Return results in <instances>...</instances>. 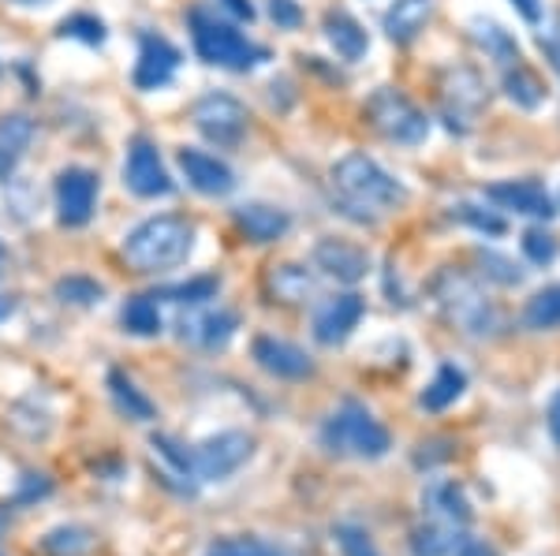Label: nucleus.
<instances>
[{
    "instance_id": "nucleus-1",
    "label": "nucleus",
    "mask_w": 560,
    "mask_h": 556,
    "mask_svg": "<svg viewBox=\"0 0 560 556\" xmlns=\"http://www.w3.org/2000/svg\"><path fill=\"white\" fill-rule=\"evenodd\" d=\"M329 184L340 210L363 224L385 217V213L400 210L408 202V187L388 173V168L377 165L370 154H359V150L355 154H345L332 165Z\"/></svg>"
},
{
    "instance_id": "nucleus-2",
    "label": "nucleus",
    "mask_w": 560,
    "mask_h": 556,
    "mask_svg": "<svg viewBox=\"0 0 560 556\" xmlns=\"http://www.w3.org/2000/svg\"><path fill=\"white\" fill-rule=\"evenodd\" d=\"M195 250V224L176 213H161L150 217L124 236V262L135 273H168V269L184 265Z\"/></svg>"
},
{
    "instance_id": "nucleus-3",
    "label": "nucleus",
    "mask_w": 560,
    "mask_h": 556,
    "mask_svg": "<svg viewBox=\"0 0 560 556\" xmlns=\"http://www.w3.org/2000/svg\"><path fill=\"white\" fill-rule=\"evenodd\" d=\"M322 445L332 456H348V460H382L393 448L388 429L359 400H345L322 426Z\"/></svg>"
},
{
    "instance_id": "nucleus-4",
    "label": "nucleus",
    "mask_w": 560,
    "mask_h": 556,
    "mask_svg": "<svg viewBox=\"0 0 560 556\" xmlns=\"http://www.w3.org/2000/svg\"><path fill=\"white\" fill-rule=\"evenodd\" d=\"M191 38L195 52L213 68H229V71H250L269 60V49L258 42H250L247 34H240L232 23L217 20L206 8L191 12Z\"/></svg>"
},
{
    "instance_id": "nucleus-5",
    "label": "nucleus",
    "mask_w": 560,
    "mask_h": 556,
    "mask_svg": "<svg viewBox=\"0 0 560 556\" xmlns=\"http://www.w3.org/2000/svg\"><path fill=\"white\" fill-rule=\"evenodd\" d=\"M363 116L370 128L382 134L385 142H393V146H419L430 134L427 113H422L408 94H400V90H393V86L374 90Z\"/></svg>"
},
{
    "instance_id": "nucleus-6",
    "label": "nucleus",
    "mask_w": 560,
    "mask_h": 556,
    "mask_svg": "<svg viewBox=\"0 0 560 556\" xmlns=\"http://www.w3.org/2000/svg\"><path fill=\"white\" fill-rule=\"evenodd\" d=\"M433 295H438L441 310L448 314V321L459 326L471 336H490L501 321H497L493 303L486 299L482 288L471 281L467 273H456V269H445V273L433 281Z\"/></svg>"
},
{
    "instance_id": "nucleus-7",
    "label": "nucleus",
    "mask_w": 560,
    "mask_h": 556,
    "mask_svg": "<svg viewBox=\"0 0 560 556\" xmlns=\"http://www.w3.org/2000/svg\"><path fill=\"white\" fill-rule=\"evenodd\" d=\"M255 456V441L243 429H224L191 448V474L198 482H224Z\"/></svg>"
},
{
    "instance_id": "nucleus-8",
    "label": "nucleus",
    "mask_w": 560,
    "mask_h": 556,
    "mask_svg": "<svg viewBox=\"0 0 560 556\" xmlns=\"http://www.w3.org/2000/svg\"><path fill=\"white\" fill-rule=\"evenodd\" d=\"M195 128L213 142V146H240L247 139L250 116L243 109V102H236L232 94H206L195 105Z\"/></svg>"
},
{
    "instance_id": "nucleus-9",
    "label": "nucleus",
    "mask_w": 560,
    "mask_h": 556,
    "mask_svg": "<svg viewBox=\"0 0 560 556\" xmlns=\"http://www.w3.org/2000/svg\"><path fill=\"white\" fill-rule=\"evenodd\" d=\"M124 184H128L131 194L139 199H165L173 194V176L161 165V154L150 139H135L128 146V161H124Z\"/></svg>"
},
{
    "instance_id": "nucleus-10",
    "label": "nucleus",
    "mask_w": 560,
    "mask_h": 556,
    "mask_svg": "<svg viewBox=\"0 0 560 556\" xmlns=\"http://www.w3.org/2000/svg\"><path fill=\"white\" fill-rule=\"evenodd\" d=\"M97 205V176L90 168H65L57 176V217L68 228H83Z\"/></svg>"
},
{
    "instance_id": "nucleus-11",
    "label": "nucleus",
    "mask_w": 560,
    "mask_h": 556,
    "mask_svg": "<svg viewBox=\"0 0 560 556\" xmlns=\"http://www.w3.org/2000/svg\"><path fill=\"white\" fill-rule=\"evenodd\" d=\"M366 314V303L359 299V295H332V299H325L318 310H314V340L325 347H337L345 344V340L355 333L359 321H363Z\"/></svg>"
},
{
    "instance_id": "nucleus-12",
    "label": "nucleus",
    "mask_w": 560,
    "mask_h": 556,
    "mask_svg": "<svg viewBox=\"0 0 560 556\" xmlns=\"http://www.w3.org/2000/svg\"><path fill=\"white\" fill-rule=\"evenodd\" d=\"M486 199L509 213H520V217H535V221H549L553 217V194L538 184V179H504V184H493L486 191Z\"/></svg>"
},
{
    "instance_id": "nucleus-13",
    "label": "nucleus",
    "mask_w": 560,
    "mask_h": 556,
    "mask_svg": "<svg viewBox=\"0 0 560 556\" xmlns=\"http://www.w3.org/2000/svg\"><path fill=\"white\" fill-rule=\"evenodd\" d=\"M250 355L255 363L261 366L266 374H273L280 381H303L314 374V363L303 347L288 344V340H277V336H255L250 344Z\"/></svg>"
},
{
    "instance_id": "nucleus-14",
    "label": "nucleus",
    "mask_w": 560,
    "mask_h": 556,
    "mask_svg": "<svg viewBox=\"0 0 560 556\" xmlns=\"http://www.w3.org/2000/svg\"><path fill=\"white\" fill-rule=\"evenodd\" d=\"M179 68V49L165 42L161 34H142L139 38V64H135V86L139 90H161L173 83Z\"/></svg>"
},
{
    "instance_id": "nucleus-15",
    "label": "nucleus",
    "mask_w": 560,
    "mask_h": 556,
    "mask_svg": "<svg viewBox=\"0 0 560 556\" xmlns=\"http://www.w3.org/2000/svg\"><path fill=\"white\" fill-rule=\"evenodd\" d=\"M314 269L332 276L337 284H359L370 273V255L348 239H318L314 247Z\"/></svg>"
},
{
    "instance_id": "nucleus-16",
    "label": "nucleus",
    "mask_w": 560,
    "mask_h": 556,
    "mask_svg": "<svg viewBox=\"0 0 560 556\" xmlns=\"http://www.w3.org/2000/svg\"><path fill=\"white\" fill-rule=\"evenodd\" d=\"M415 556H497L493 545L464 531H445V527H422L411 537Z\"/></svg>"
},
{
    "instance_id": "nucleus-17",
    "label": "nucleus",
    "mask_w": 560,
    "mask_h": 556,
    "mask_svg": "<svg viewBox=\"0 0 560 556\" xmlns=\"http://www.w3.org/2000/svg\"><path fill=\"white\" fill-rule=\"evenodd\" d=\"M179 168H184L187 184L202 194H232L236 191V173H232L224 161H217L213 154H202V150H179Z\"/></svg>"
},
{
    "instance_id": "nucleus-18",
    "label": "nucleus",
    "mask_w": 560,
    "mask_h": 556,
    "mask_svg": "<svg viewBox=\"0 0 560 556\" xmlns=\"http://www.w3.org/2000/svg\"><path fill=\"white\" fill-rule=\"evenodd\" d=\"M232 217H236V228L250 239V244H273V239H280L288 228H292V217H288L284 210H277V205H266V202L240 205Z\"/></svg>"
},
{
    "instance_id": "nucleus-19",
    "label": "nucleus",
    "mask_w": 560,
    "mask_h": 556,
    "mask_svg": "<svg viewBox=\"0 0 560 556\" xmlns=\"http://www.w3.org/2000/svg\"><path fill=\"white\" fill-rule=\"evenodd\" d=\"M433 15V0H393L385 8V34L393 38L396 45H408L427 31Z\"/></svg>"
},
{
    "instance_id": "nucleus-20",
    "label": "nucleus",
    "mask_w": 560,
    "mask_h": 556,
    "mask_svg": "<svg viewBox=\"0 0 560 556\" xmlns=\"http://www.w3.org/2000/svg\"><path fill=\"white\" fill-rule=\"evenodd\" d=\"M325 38H329V45L337 49V57L348 60V64H355V60H363L370 52V34L363 31V23L348 12L325 15Z\"/></svg>"
},
{
    "instance_id": "nucleus-21",
    "label": "nucleus",
    "mask_w": 560,
    "mask_h": 556,
    "mask_svg": "<svg viewBox=\"0 0 560 556\" xmlns=\"http://www.w3.org/2000/svg\"><path fill=\"white\" fill-rule=\"evenodd\" d=\"M108 397H113L116 411H120L124 418H131V423H153V418H158L153 400L124 370H108Z\"/></svg>"
},
{
    "instance_id": "nucleus-22",
    "label": "nucleus",
    "mask_w": 560,
    "mask_h": 556,
    "mask_svg": "<svg viewBox=\"0 0 560 556\" xmlns=\"http://www.w3.org/2000/svg\"><path fill=\"white\" fill-rule=\"evenodd\" d=\"M464 389H467V374L459 370L456 363H441L438 366V374H433V381L422 389V397H419V403H422V411H445V407H453V403L464 397Z\"/></svg>"
},
{
    "instance_id": "nucleus-23",
    "label": "nucleus",
    "mask_w": 560,
    "mask_h": 556,
    "mask_svg": "<svg viewBox=\"0 0 560 556\" xmlns=\"http://www.w3.org/2000/svg\"><path fill=\"white\" fill-rule=\"evenodd\" d=\"M240 329V318L232 310H217V314H202L195 321H184V340L202 347H224Z\"/></svg>"
},
{
    "instance_id": "nucleus-24",
    "label": "nucleus",
    "mask_w": 560,
    "mask_h": 556,
    "mask_svg": "<svg viewBox=\"0 0 560 556\" xmlns=\"http://www.w3.org/2000/svg\"><path fill=\"white\" fill-rule=\"evenodd\" d=\"M471 34H475V42H478V49L486 52L490 60H497L501 68H516L523 64V52H520V42L512 38L504 26H497V23H475L471 26Z\"/></svg>"
},
{
    "instance_id": "nucleus-25",
    "label": "nucleus",
    "mask_w": 560,
    "mask_h": 556,
    "mask_svg": "<svg viewBox=\"0 0 560 556\" xmlns=\"http://www.w3.org/2000/svg\"><path fill=\"white\" fill-rule=\"evenodd\" d=\"M269 295L280 303H303L314 295V276L303 265H273L269 273Z\"/></svg>"
},
{
    "instance_id": "nucleus-26",
    "label": "nucleus",
    "mask_w": 560,
    "mask_h": 556,
    "mask_svg": "<svg viewBox=\"0 0 560 556\" xmlns=\"http://www.w3.org/2000/svg\"><path fill=\"white\" fill-rule=\"evenodd\" d=\"M504 94H509V102H516L520 109H538V105L546 102V86H541V79L527 64L504 68Z\"/></svg>"
},
{
    "instance_id": "nucleus-27",
    "label": "nucleus",
    "mask_w": 560,
    "mask_h": 556,
    "mask_svg": "<svg viewBox=\"0 0 560 556\" xmlns=\"http://www.w3.org/2000/svg\"><path fill=\"white\" fill-rule=\"evenodd\" d=\"M427 505L438 516H445L448 523H471V516H475L464 497V489H459L456 482H433L427 489Z\"/></svg>"
},
{
    "instance_id": "nucleus-28",
    "label": "nucleus",
    "mask_w": 560,
    "mask_h": 556,
    "mask_svg": "<svg viewBox=\"0 0 560 556\" xmlns=\"http://www.w3.org/2000/svg\"><path fill=\"white\" fill-rule=\"evenodd\" d=\"M120 321L131 336H158L161 333V310L153 303V295H135V299L124 303Z\"/></svg>"
},
{
    "instance_id": "nucleus-29",
    "label": "nucleus",
    "mask_w": 560,
    "mask_h": 556,
    "mask_svg": "<svg viewBox=\"0 0 560 556\" xmlns=\"http://www.w3.org/2000/svg\"><path fill=\"white\" fill-rule=\"evenodd\" d=\"M523 321L538 333H549V329H560V284L553 288H541L530 295L527 310H523Z\"/></svg>"
},
{
    "instance_id": "nucleus-30",
    "label": "nucleus",
    "mask_w": 560,
    "mask_h": 556,
    "mask_svg": "<svg viewBox=\"0 0 560 556\" xmlns=\"http://www.w3.org/2000/svg\"><path fill=\"white\" fill-rule=\"evenodd\" d=\"M202 556H288V553L277 549L273 542H261L255 534H232V537H217Z\"/></svg>"
},
{
    "instance_id": "nucleus-31",
    "label": "nucleus",
    "mask_w": 560,
    "mask_h": 556,
    "mask_svg": "<svg viewBox=\"0 0 560 556\" xmlns=\"http://www.w3.org/2000/svg\"><path fill=\"white\" fill-rule=\"evenodd\" d=\"M90 545H94V537L83 527H57V531L42 537L45 556H83Z\"/></svg>"
},
{
    "instance_id": "nucleus-32",
    "label": "nucleus",
    "mask_w": 560,
    "mask_h": 556,
    "mask_svg": "<svg viewBox=\"0 0 560 556\" xmlns=\"http://www.w3.org/2000/svg\"><path fill=\"white\" fill-rule=\"evenodd\" d=\"M60 303H71V307H94V303L105 299V288L90 276H60L57 288H52Z\"/></svg>"
},
{
    "instance_id": "nucleus-33",
    "label": "nucleus",
    "mask_w": 560,
    "mask_h": 556,
    "mask_svg": "<svg viewBox=\"0 0 560 556\" xmlns=\"http://www.w3.org/2000/svg\"><path fill=\"white\" fill-rule=\"evenodd\" d=\"M453 221L467 224V228H475V232H482V236H504V232H509L504 217H497L493 210H478V205H467V202L453 205Z\"/></svg>"
},
{
    "instance_id": "nucleus-34",
    "label": "nucleus",
    "mask_w": 560,
    "mask_h": 556,
    "mask_svg": "<svg viewBox=\"0 0 560 556\" xmlns=\"http://www.w3.org/2000/svg\"><path fill=\"white\" fill-rule=\"evenodd\" d=\"M221 292V281L217 276H195L187 284H173V288H161V299H173V303H206Z\"/></svg>"
},
{
    "instance_id": "nucleus-35",
    "label": "nucleus",
    "mask_w": 560,
    "mask_h": 556,
    "mask_svg": "<svg viewBox=\"0 0 560 556\" xmlns=\"http://www.w3.org/2000/svg\"><path fill=\"white\" fill-rule=\"evenodd\" d=\"M31 134H34V128L26 116H4V120H0V150L12 157H23Z\"/></svg>"
},
{
    "instance_id": "nucleus-36",
    "label": "nucleus",
    "mask_w": 560,
    "mask_h": 556,
    "mask_svg": "<svg viewBox=\"0 0 560 556\" xmlns=\"http://www.w3.org/2000/svg\"><path fill=\"white\" fill-rule=\"evenodd\" d=\"M60 34H65V38H79L86 45H102L105 42V23L94 20V15H71V20L60 23Z\"/></svg>"
},
{
    "instance_id": "nucleus-37",
    "label": "nucleus",
    "mask_w": 560,
    "mask_h": 556,
    "mask_svg": "<svg viewBox=\"0 0 560 556\" xmlns=\"http://www.w3.org/2000/svg\"><path fill=\"white\" fill-rule=\"evenodd\" d=\"M523 255H527L535 265H549V262H553V258H557V244H553V236H549V232H541V228L523 232Z\"/></svg>"
},
{
    "instance_id": "nucleus-38",
    "label": "nucleus",
    "mask_w": 560,
    "mask_h": 556,
    "mask_svg": "<svg viewBox=\"0 0 560 556\" xmlns=\"http://www.w3.org/2000/svg\"><path fill=\"white\" fill-rule=\"evenodd\" d=\"M478 262L486 265V276H493V281H501V284H520L523 281V273L516 269V262L493 255V250H482V255H478Z\"/></svg>"
},
{
    "instance_id": "nucleus-39",
    "label": "nucleus",
    "mask_w": 560,
    "mask_h": 556,
    "mask_svg": "<svg viewBox=\"0 0 560 556\" xmlns=\"http://www.w3.org/2000/svg\"><path fill=\"white\" fill-rule=\"evenodd\" d=\"M337 542L345 556H377L374 542L366 537V531H359V527H337Z\"/></svg>"
},
{
    "instance_id": "nucleus-40",
    "label": "nucleus",
    "mask_w": 560,
    "mask_h": 556,
    "mask_svg": "<svg viewBox=\"0 0 560 556\" xmlns=\"http://www.w3.org/2000/svg\"><path fill=\"white\" fill-rule=\"evenodd\" d=\"M49 493H52V482L45 478V474H26L12 505H31V500H38V497H49Z\"/></svg>"
},
{
    "instance_id": "nucleus-41",
    "label": "nucleus",
    "mask_w": 560,
    "mask_h": 556,
    "mask_svg": "<svg viewBox=\"0 0 560 556\" xmlns=\"http://www.w3.org/2000/svg\"><path fill=\"white\" fill-rule=\"evenodd\" d=\"M269 15L277 20V26H288V31L303 23V12L295 0H269Z\"/></svg>"
},
{
    "instance_id": "nucleus-42",
    "label": "nucleus",
    "mask_w": 560,
    "mask_h": 556,
    "mask_svg": "<svg viewBox=\"0 0 560 556\" xmlns=\"http://www.w3.org/2000/svg\"><path fill=\"white\" fill-rule=\"evenodd\" d=\"M546 426H549V434H553V441L560 445V389L553 392V400H549V407H546Z\"/></svg>"
},
{
    "instance_id": "nucleus-43",
    "label": "nucleus",
    "mask_w": 560,
    "mask_h": 556,
    "mask_svg": "<svg viewBox=\"0 0 560 556\" xmlns=\"http://www.w3.org/2000/svg\"><path fill=\"white\" fill-rule=\"evenodd\" d=\"M224 8H229L232 15H236V20H255V4H250V0H221Z\"/></svg>"
},
{
    "instance_id": "nucleus-44",
    "label": "nucleus",
    "mask_w": 560,
    "mask_h": 556,
    "mask_svg": "<svg viewBox=\"0 0 560 556\" xmlns=\"http://www.w3.org/2000/svg\"><path fill=\"white\" fill-rule=\"evenodd\" d=\"M512 4H516V12L527 23H538L541 20V0H512Z\"/></svg>"
},
{
    "instance_id": "nucleus-45",
    "label": "nucleus",
    "mask_w": 560,
    "mask_h": 556,
    "mask_svg": "<svg viewBox=\"0 0 560 556\" xmlns=\"http://www.w3.org/2000/svg\"><path fill=\"white\" fill-rule=\"evenodd\" d=\"M15 314V299L12 295H0V321H8Z\"/></svg>"
},
{
    "instance_id": "nucleus-46",
    "label": "nucleus",
    "mask_w": 560,
    "mask_h": 556,
    "mask_svg": "<svg viewBox=\"0 0 560 556\" xmlns=\"http://www.w3.org/2000/svg\"><path fill=\"white\" fill-rule=\"evenodd\" d=\"M15 161H20V157H12V154H4V150H0V179H4V176H12Z\"/></svg>"
},
{
    "instance_id": "nucleus-47",
    "label": "nucleus",
    "mask_w": 560,
    "mask_h": 556,
    "mask_svg": "<svg viewBox=\"0 0 560 556\" xmlns=\"http://www.w3.org/2000/svg\"><path fill=\"white\" fill-rule=\"evenodd\" d=\"M12 4H20V8H42V4H52V0H12Z\"/></svg>"
},
{
    "instance_id": "nucleus-48",
    "label": "nucleus",
    "mask_w": 560,
    "mask_h": 556,
    "mask_svg": "<svg viewBox=\"0 0 560 556\" xmlns=\"http://www.w3.org/2000/svg\"><path fill=\"white\" fill-rule=\"evenodd\" d=\"M4 523H8V512H0V534H4Z\"/></svg>"
},
{
    "instance_id": "nucleus-49",
    "label": "nucleus",
    "mask_w": 560,
    "mask_h": 556,
    "mask_svg": "<svg viewBox=\"0 0 560 556\" xmlns=\"http://www.w3.org/2000/svg\"><path fill=\"white\" fill-rule=\"evenodd\" d=\"M0 258H4V250H0Z\"/></svg>"
}]
</instances>
